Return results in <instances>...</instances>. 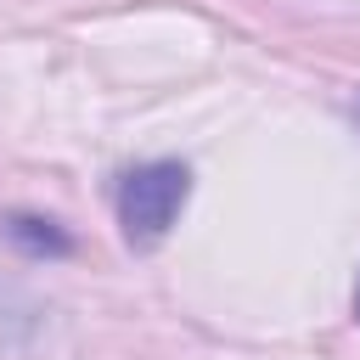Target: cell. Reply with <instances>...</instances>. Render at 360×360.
Returning <instances> with one entry per match:
<instances>
[{
    "label": "cell",
    "instance_id": "cell-3",
    "mask_svg": "<svg viewBox=\"0 0 360 360\" xmlns=\"http://www.w3.org/2000/svg\"><path fill=\"white\" fill-rule=\"evenodd\" d=\"M354 112H360V107H354Z\"/></svg>",
    "mask_w": 360,
    "mask_h": 360
},
{
    "label": "cell",
    "instance_id": "cell-1",
    "mask_svg": "<svg viewBox=\"0 0 360 360\" xmlns=\"http://www.w3.org/2000/svg\"><path fill=\"white\" fill-rule=\"evenodd\" d=\"M191 197V169L174 163V158H158V163H135L124 180H118V225H124V242L135 253L158 248L169 236V225L180 219Z\"/></svg>",
    "mask_w": 360,
    "mask_h": 360
},
{
    "label": "cell",
    "instance_id": "cell-2",
    "mask_svg": "<svg viewBox=\"0 0 360 360\" xmlns=\"http://www.w3.org/2000/svg\"><path fill=\"white\" fill-rule=\"evenodd\" d=\"M6 231H11V242H22L28 253H68V236H62L51 219H28V214H17Z\"/></svg>",
    "mask_w": 360,
    "mask_h": 360
}]
</instances>
